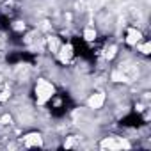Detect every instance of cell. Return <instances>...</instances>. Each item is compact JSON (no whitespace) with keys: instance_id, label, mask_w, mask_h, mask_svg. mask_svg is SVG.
Wrapping results in <instances>:
<instances>
[{"instance_id":"obj_3","label":"cell","mask_w":151,"mask_h":151,"mask_svg":"<svg viewBox=\"0 0 151 151\" xmlns=\"http://www.w3.org/2000/svg\"><path fill=\"white\" fill-rule=\"evenodd\" d=\"M22 146L23 147H43L45 146V137L41 132H29L22 135Z\"/></svg>"},{"instance_id":"obj_4","label":"cell","mask_w":151,"mask_h":151,"mask_svg":"<svg viewBox=\"0 0 151 151\" xmlns=\"http://www.w3.org/2000/svg\"><path fill=\"white\" fill-rule=\"evenodd\" d=\"M144 39V32H142V29L140 27H137V25H130L128 29H126V32H124V45L126 46H133L135 48V45L139 43V41H142Z\"/></svg>"},{"instance_id":"obj_5","label":"cell","mask_w":151,"mask_h":151,"mask_svg":"<svg viewBox=\"0 0 151 151\" xmlns=\"http://www.w3.org/2000/svg\"><path fill=\"white\" fill-rule=\"evenodd\" d=\"M105 103H107V94L103 91H94L87 96V107L91 110H100L105 107Z\"/></svg>"},{"instance_id":"obj_2","label":"cell","mask_w":151,"mask_h":151,"mask_svg":"<svg viewBox=\"0 0 151 151\" xmlns=\"http://www.w3.org/2000/svg\"><path fill=\"white\" fill-rule=\"evenodd\" d=\"M55 57H57V60H59L62 66L71 64V62L75 60V48H73V45H71V43H62L60 48L57 50Z\"/></svg>"},{"instance_id":"obj_6","label":"cell","mask_w":151,"mask_h":151,"mask_svg":"<svg viewBox=\"0 0 151 151\" xmlns=\"http://www.w3.org/2000/svg\"><path fill=\"white\" fill-rule=\"evenodd\" d=\"M82 37H84V41H87V43L96 41V39H98V27H96V25H86L84 30H82Z\"/></svg>"},{"instance_id":"obj_1","label":"cell","mask_w":151,"mask_h":151,"mask_svg":"<svg viewBox=\"0 0 151 151\" xmlns=\"http://www.w3.org/2000/svg\"><path fill=\"white\" fill-rule=\"evenodd\" d=\"M32 94H34V101L36 105H46L48 101L53 100L55 96V84L48 78H37L34 82V87H32Z\"/></svg>"}]
</instances>
